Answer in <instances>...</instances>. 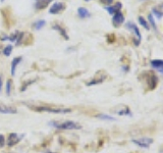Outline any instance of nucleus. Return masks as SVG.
Returning <instances> with one entry per match:
<instances>
[{
  "mask_svg": "<svg viewBox=\"0 0 163 153\" xmlns=\"http://www.w3.org/2000/svg\"><path fill=\"white\" fill-rule=\"evenodd\" d=\"M30 109L37 112H49V114H69L71 109L54 106L51 104H26Z\"/></svg>",
  "mask_w": 163,
  "mask_h": 153,
  "instance_id": "obj_1",
  "label": "nucleus"
},
{
  "mask_svg": "<svg viewBox=\"0 0 163 153\" xmlns=\"http://www.w3.org/2000/svg\"><path fill=\"white\" fill-rule=\"evenodd\" d=\"M51 127L58 129V130H79L82 129V126L75 122L72 121H64V122H51Z\"/></svg>",
  "mask_w": 163,
  "mask_h": 153,
  "instance_id": "obj_2",
  "label": "nucleus"
},
{
  "mask_svg": "<svg viewBox=\"0 0 163 153\" xmlns=\"http://www.w3.org/2000/svg\"><path fill=\"white\" fill-rule=\"evenodd\" d=\"M125 28L134 33V35H135L134 36V43L136 46H139L140 43H141V40H142V35H141V33H140L139 28L134 24V23H131V22L126 23Z\"/></svg>",
  "mask_w": 163,
  "mask_h": 153,
  "instance_id": "obj_3",
  "label": "nucleus"
},
{
  "mask_svg": "<svg viewBox=\"0 0 163 153\" xmlns=\"http://www.w3.org/2000/svg\"><path fill=\"white\" fill-rule=\"evenodd\" d=\"M24 138V134H18V133H11L8 135L7 137V145L9 147L15 146L22 141V139Z\"/></svg>",
  "mask_w": 163,
  "mask_h": 153,
  "instance_id": "obj_4",
  "label": "nucleus"
},
{
  "mask_svg": "<svg viewBox=\"0 0 163 153\" xmlns=\"http://www.w3.org/2000/svg\"><path fill=\"white\" fill-rule=\"evenodd\" d=\"M146 76V84H147L148 88L150 90H153L156 88V86H157V76H155L154 72H147V74L145 75Z\"/></svg>",
  "mask_w": 163,
  "mask_h": 153,
  "instance_id": "obj_5",
  "label": "nucleus"
},
{
  "mask_svg": "<svg viewBox=\"0 0 163 153\" xmlns=\"http://www.w3.org/2000/svg\"><path fill=\"white\" fill-rule=\"evenodd\" d=\"M132 143L136 145H138L139 147L142 148H148L152 143H153V139L149 138V137H143V138H139V139H134Z\"/></svg>",
  "mask_w": 163,
  "mask_h": 153,
  "instance_id": "obj_6",
  "label": "nucleus"
},
{
  "mask_svg": "<svg viewBox=\"0 0 163 153\" xmlns=\"http://www.w3.org/2000/svg\"><path fill=\"white\" fill-rule=\"evenodd\" d=\"M106 78H107V75H106L104 72H98L95 78H93L91 81L88 82L87 85H88V86H93V85L101 84V83L104 81Z\"/></svg>",
  "mask_w": 163,
  "mask_h": 153,
  "instance_id": "obj_7",
  "label": "nucleus"
},
{
  "mask_svg": "<svg viewBox=\"0 0 163 153\" xmlns=\"http://www.w3.org/2000/svg\"><path fill=\"white\" fill-rule=\"evenodd\" d=\"M65 9V4L63 2H54L53 5L49 8V13L51 14H58Z\"/></svg>",
  "mask_w": 163,
  "mask_h": 153,
  "instance_id": "obj_8",
  "label": "nucleus"
},
{
  "mask_svg": "<svg viewBox=\"0 0 163 153\" xmlns=\"http://www.w3.org/2000/svg\"><path fill=\"white\" fill-rule=\"evenodd\" d=\"M112 23H113V26L114 27H119V26H121L122 24L124 23V13H122L121 11H118V12H116L114 15H113V18H112Z\"/></svg>",
  "mask_w": 163,
  "mask_h": 153,
  "instance_id": "obj_9",
  "label": "nucleus"
},
{
  "mask_svg": "<svg viewBox=\"0 0 163 153\" xmlns=\"http://www.w3.org/2000/svg\"><path fill=\"white\" fill-rule=\"evenodd\" d=\"M18 112L15 107H13V106H9V105H5V104H2V103H0V114H14Z\"/></svg>",
  "mask_w": 163,
  "mask_h": 153,
  "instance_id": "obj_10",
  "label": "nucleus"
},
{
  "mask_svg": "<svg viewBox=\"0 0 163 153\" xmlns=\"http://www.w3.org/2000/svg\"><path fill=\"white\" fill-rule=\"evenodd\" d=\"M121 8H122L121 2H116L114 5H112V6H106V7H105L106 10H107L109 14H111V15H114L116 12L120 11Z\"/></svg>",
  "mask_w": 163,
  "mask_h": 153,
  "instance_id": "obj_11",
  "label": "nucleus"
},
{
  "mask_svg": "<svg viewBox=\"0 0 163 153\" xmlns=\"http://www.w3.org/2000/svg\"><path fill=\"white\" fill-rule=\"evenodd\" d=\"M52 29L55 30V31H57L59 34H60L65 40H68V39H69L67 33H66V31H65V29L62 28V27L59 25V24H54V25H52Z\"/></svg>",
  "mask_w": 163,
  "mask_h": 153,
  "instance_id": "obj_12",
  "label": "nucleus"
},
{
  "mask_svg": "<svg viewBox=\"0 0 163 153\" xmlns=\"http://www.w3.org/2000/svg\"><path fill=\"white\" fill-rule=\"evenodd\" d=\"M151 65L156 69V71L160 72L163 74V60H161V59H155V60H152Z\"/></svg>",
  "mask_w": 163,
  "mask_h": 153,
  "instance_id": "obj_13",
  "label": "nucleus"
},
{
  "mask_svg": "<svg viewBox=\"0 0 163 153\" xmlns=\"http://www.w3.org/2000/svg\"><path fill=\"white\" fill-rule=\"evenodd\" d=\"M22 60V56H18V57H15L13 58V60L11 61V68H10V72L12 76L15 75V69H16V66L19 64V62Z\"/></svg>",
  "mask_w": 163,
  "mask_h": 153,
  "instance_id": "obj_14",
  "label": "nucleus"
},
{
  "mask_svg": "<svg viewBox=\"0 0 163 153\" xmlns=\"http://www.w3.org/2000/svg\"><path fill=\"white\" fill-rule=\"evenodd\" d=\"M52 0H36V9H44Z\"/></svg>",
  "mask_w": 163,
  "mask_h": 153,
  "instance_id": "obj_15",
  "label": "nucleus"
},
{
  "mask_svg": "<svg viewBox=\"0 0 163 153\" xmlns=\"http://www.w3.org/2000/svg\"><path fill=\"white\" fill-rule=\"evenodd\" d=\"M78 13H79V18H82V19H86V18H89V16H90L89 10L87 8H85V7H79Z\"/></svg>",
  "mask_w": 163,
  "mask_h": 153,
  "instance_id": "obj_16",
  "label": "nucleus"
},
{
  "mask_svg": "<svg viewBox=\"0 0 163 153\" xmlns=\"http://www.w3.org/2000/svg\"><path fill=\"white\" fill-rule=\"evenodd\" d=\"M138 21H139L140 24H141L146 30H147V31H149V30H150V26H149V23L146 21V19L143 18V16H139V18H138Z\"/></svg>",
  "mask_w": 163,
  "mask_h": 153,
  "instance_id": "obj_17",
  "label": "nucleus"
},
{
  "mask_svg": "<svg viewBox=\"0 0 163 153\" xmlns=\"http://www.w3.org/2000/svg\"><path fill=\"white\" fill-rule=\"evenodd\" d=\"M11 89H12V83H11L10 80H7L6 85H5V93H6V95H7V96H10Z\"/></svg>",
  "mask_w": 163,
  "mask_h": 153,
  "instance_id": "obj_18",
  "label": "nucleus"
},
{
  "mask_svg": "<svg viewBox=\"0 0 163 153\" xmlns=\"http://www.w3.org/2000/svg\"><path fill=\"white\" fill-rule=\"evenodd\" d=\"M45 25H46V22L44 21V19H41V21L36 22L33 27H34V29H35V30H41Z\"/></svg>",
  "mask_w": 163,
  "mask_h": 153,
  "instance_id": "obj_19",
  "label": "nucleus"
},
{
  "mask_svg": "<svg viewBox=\"0 0 163 153\" xmlns=\"http://www.w3.org/2000/svg\"><path fill=\"white\" fill-rule=\"evenodd\" d=\"M12 45H7V46H5L4 48H3V54H4L5 56H9L11 54V52H12Z\"/></svg>",
  "mask_w": 163,
  "mask_h": 153,
  "instance_id": "obj_20",
  "label": "nucleus"
},
{
  "mask_svg": "<svg viewBox=\"0 0 163 153\" xmlns=\"http://www.w3.org/2000/svg\"><path fill=\"white\" fill-rule=\"evenodd\" d=\"M152 14H154L158 19H160L163 16V13L161 11H159L157 8H152Z\"/></svg>",
  "mask_w": 163,
  "mask_h": 153,
  "instance_id": "obj_21",
  "label": "nucleus"
},
{
  "mask_svg": "<svg viewBox=\"0 0 163 153\" xmlns=\"http://www.w3.org/2000/svg\"><path fill=\"white\" fill-rule=\"evenodd\" d=\"M148 19H149V22H150V24L152 25L153 28L155 29V31H157V26H156V24H155V21H154V19H153V14H152V13H149Z\"/></svg>",
  "mask_w": 163,
  "mask_h": 153,
  "instance_id": "obj_22",
  "label": "nucleus"
},
{
  "mask_svg": "<svg viewBox=\"0 0 163 153\" xmlns=\"http://www.w3.org/2000/svg\"><path fill=\"white\" fill-rule=\"evenodd\" d=\"M97 118H101V119H107V121H115L114 118L109 116V115H106V114H99V115H97Z\"/></svg>",
  "mask_w": 163,
  "mask_h": 153,
  "instance_id": "obj_23",
  "label": "nucleus"
},
{
  "mask_svg": "<svg viewBox=\"0 0 163 153\" xmlns=\"http://www.w3.org/2000/svg\"><path fill=\"white\" fill-rule=\"evenodd\" d=\"M18 34H19V32H15L14 34H11L10 36H8V40L11 42H15L16 39L18 37Z\"/></svg>",
  "mask_w": 163,
  "mask_h": 153,
  "instance_id": "obj_24",
  "label": "nucleus"
},
{
  "mask_svg": "<svg viewBox=\"0 0 163 153\" xmlns=\"http://www.w3.org/2000/svg\"><path fill=\"white\" fill-rule=\"evenodd\" d=\"M35 81H36V80H32V81H29V82H26V84H24V85L22 86V88H21V91H25V90H26V88H28L30 85H32L33 83H34Z\"/></svg>",
  "mask_w": 163,
  "mask_h": 153,
  "instance_id": "obj_25",
  "label": "nucleus"
},
{
  "mask_svg": "<svg viewBox=\"0 0 163 153\" xmlns=\"http://www.w3.org/2000/svg\"><path fill=\"white\" fill-rule=\"evenodd\" d=\"M107 41L109 42V43H112V42H114L115 41V36L113 35V34H109V35H107Z\"/></svg>",
  "mask_w": 163,
  "mask_h": 153,
  "instance_id": "obj_26",
  "label": "nucleus"
},
{
  "mask_svg": "<svg viewBox=\"0 0 163 153\" xmlns=\"http://www.w3.org/2000/svg\"><path fill=\"white\" fill-rule=\"evenodd\" d=\"M5 144V138H4V136L0 134V148L3 147Z\"/></svg>",
  "mask_w": 163,
  "mask_h": 153,
  "instance_id": "obj_27",
  "label": "nucleus"
},
{
  "mask_svg": "<svg viewBox=\"0 0 163 153\" xmlns=\"http://www.w3.org/2000/svg\"><path fill=\"white\" fill-rule=\"evenodd\" d=\"M100 2L103 3V4H105V5H110L113 2V0H100Z\"/></svg>",
  "mask_w": 163,
  "mask_h": 153,
  "instance_id": "obj_28",
  "label": "nucleus"
},
{
  "mask_svg": "<svg viewBox=\"0 0 163 153\" xmlns=\"http://www.w3.org/2000/svg\"><path fill=\"white\" fill-rule=\"evenodd\" d=\"M0 40H1V41H6V40H8V36L7 35H2L1 37H0Z\"/></svg>",
  "mask_w": 163,
  "mask_h": 153,
  "instance_id": "obj_29",
  "label": "nucleus"
},
{
  "mask_svg": "<svg viewBox=\"0 0 163 153\" xmlns=\"http://www.w3.org/2000/svg\"><path fill=\"white\" fill-rule=\"evenodd\" d=\"M2 86H3V80H2V76L0 75V92H1Z\"/></svg>",
  "mask_w": 163,
  "mask_h": 153,
  "instance_id": "obj_30",
  "label": "nucleus"
},
{
  "mask_svg": "<svg viewBox=\"0 0 163 153\" xmlns=\"http://www.w3.org/2000/svg\"><path fill=\"white\" fill-rule=\"evenodd\" d=\"M0 1H1V2H4V1H5V0H0Z\"/></svg>",
  "mask_w": 163,
  "mask_h": 153,
  "instance_id": "obj_31",
  "label": "nucleus"
},
{
  "mask_svg": "<svg viewBox=\"0 0 163 153\" xmlns=\"http://www.w3.org/2000/svg\"><path fill=\"white\" fill-rule=\"evenodd\" d=\"M84 1H91V0H84Z\"/></svg>",
  "mask_w": 163,
  "mask_h": 153,
  "instance_id": "obj_32",
  "label": "nucleus"
},
{
  "mask_svg": "<svg viewBox=\"0 0 163 153\" xmlns=\"http://www.w3.org/2000/svg\"><path fill=\"white\" fill-rule=\"evenodd\" d=\"M46 153H53V152H46Z\"/></svg>",
  "mask_w": 163,
  "mask_h": 153,
  "instance_id": "obj_33",
  "label": "nucleus"
}]
</instances>
